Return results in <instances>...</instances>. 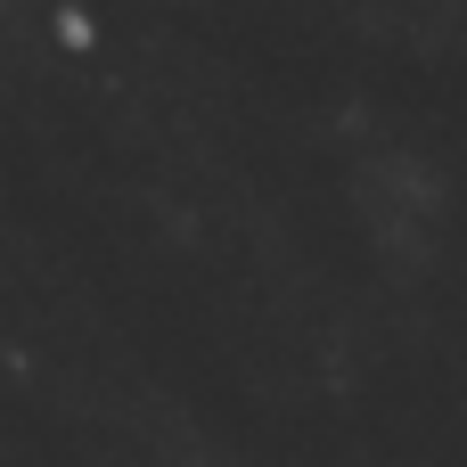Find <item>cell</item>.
Here are the masks:
<instances>
[]
</instances>
